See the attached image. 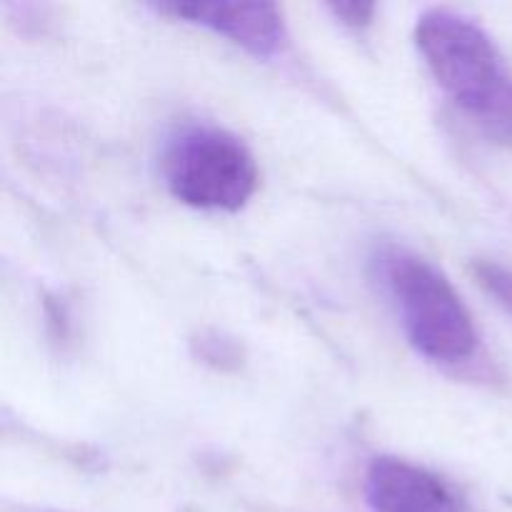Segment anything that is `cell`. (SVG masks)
I'll list each match as a JSON object with an SVG mask.
<instances>
[{"label": "cell", "mask_w": 512, "mask_h": 512, "mask_svg": "<svg viewBox=\"0 0 512 512\" xmlns=\"http://www.w3.org/2000/svg\"><path fill=\"white\" fill-rule=\"evenodd\" d=\"M415 43L450 100L495 140H512V73L498 45L455 10H425Z\"/></svg>", "instance_id": "6da1fadb"}, {"label": "cell", "mask_w": 512, "mask_h": 512, "mask_svg": "<svg viewBox=\"0 0 512 512\" xmlns=\"http://www.w3.org/2000/svg\"><path fill=\"white\" fill-rule=\"evenodd\" d=\"M373 268L420 355L435 363H463L478 350L473 315L430 260L388 243L375 250Z\"/></svg>", "instance_id": "7a4b0ae2"}, {"label": "cell", "mask_w": 512, "mask_h": 512, "mask_svg": "<svg viewBox=\"0 0 512 512\" xmlns=\"http://www.w3.org/2000/svg\"><path fill=\"white\" fill-rule=\"evenodd\" d=\"M165 185L180 203L235 213L258 190V163L238 135L215 125L178 130L163 150Z\"/></svg>", "instance_id": "3957f363"}, {"label": "cell", "mask_w": 512, "mask_h": 512, "mask_svg": "<svg viewBox=\"0 0 512 512\" xmlns=\"http://www.w3.org/2000/svg\"><path fill=\"white\" fill-rule=\"evenodd\" d=\"M155 10L185 23L208 28L258 58H273L285 45V20L278 5L255 0H215V3H160Z\"/></svg>", "instance_id": "277c9868"}, {"label": "cell", "mask_w": 512, "mask_h": 512, "mask_svg": "<svg viewBox=\"0 0 512 512\" xmlns=\"http://www.w3.org/2000/svg\"><path fill=\"white\" fill-rule=\"evenodd\" d=\"M370 512H470L463 495L423 465L400 458H375L365 473Z\"/></svg>", "instance_id": "5b68a950"}, {"label": "cell", "mask_w": 512, "mask_h": 512, "mask_svg": "<svg viewBox=\"0 0 512 512\" xmlns=\"http://www.w3.org/2000/svg\"><path fill=\"white\" fill-rule=\"evenodd\" d=\"M473 275L480 288L512 318V270L493 260H475Z\"/></svg>", "instance_id": "8992f818"}, {"label": "cell", "mask_w": 512, "mask_h": 512, "mask_svg": "<svg viewBox=\"0 0 512 512\" xmlns=\"http://www.w3.org/2000/svg\"><path fill=\"white\" fill-rule=\"evenodd\" d=\"M195 348H198V358L203 363L215 365V368H228V365L240 363V348L233 340H225L220 335H203V338L195 340Z\"/></svg>", "instance_id": "52a82bcc"}, {"label": "cell", "mask_w": 512, "mask_h": 512, "mask_svg": "<svg viewBox=\"0 0 512 512\" xmlns=\"http://www.w3.org/2000/svg\"><path fill=\"white\" fill-rule=\"evenodd\" d=\"M328 10L345 28L363 30L373 23V15L378 8L373 3H330Z\"/></svg>", "instance_id": "ba28073f"}]
</instances>
